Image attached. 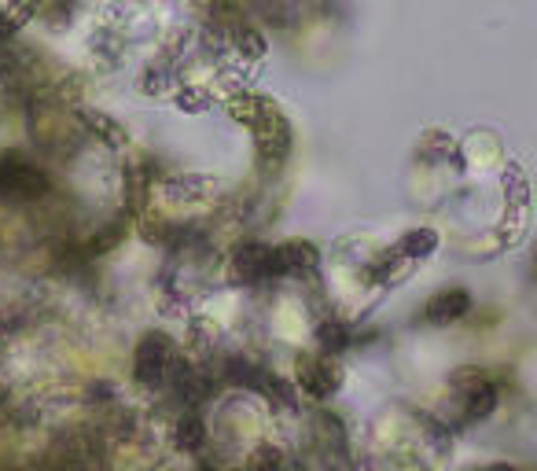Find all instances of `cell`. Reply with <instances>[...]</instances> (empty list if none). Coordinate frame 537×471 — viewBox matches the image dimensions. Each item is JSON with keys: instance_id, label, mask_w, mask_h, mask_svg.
Returning <instances> with one entry per match:
<instances>
[{"instance_id": "cell-1", "label": "cell", "mask_w": 537, "mask_h": 471, "mask_svg": "<svg viewBox=\"0 0 537 471\" xmlns=\"http://www.w3.org/2000/svg\"><path fill=\"white\" fill-rule=\"evenodd\" d=\"M45 192V173L30 170L23 162H4L0 166V196L34 199Z\"/></svg>"}, {"instance_id": "cell-3", "label": "cell", "mask_w": 537, "mask_h": 471, "mask_svg": "<svg viewBox=\"0 0 537 471\" xmlns=\"http://www.w3.org/2000/svg\"><path fill=\"white\" fill-rule=\"evenodd\" d=\"M471 306L468 299V291H442V295H435V302L427 306V317L438 324H446V321H457V317H464Z\"/></svg>"}, {"instance_id": "cell-2", "label": "cell", "mask_w": 537, "mask_h": 471, "mask_svg": "<svg viewBox=\"0 0 537 471\" xmlns=\"http://www.w3.org/2000/svg\"><path fill=\"white\" fill-rule=\"evenodd\" d=\"M166 343H162L159 335H148L144 343H140V354H137V376L144 383H155L162 376V365H166Z\"/></svg>"}, {"instance_id": "cell-6", "label": "cell", "mask_w": 537, "mask_h": 471, "mask_svg": "<svg viewBox=\"0 0 537 471\" xmlns=\"http://www.w3.org/2000/svg\"><path fill=\"white\" fill-rule=\"evenodd\" d=\"M199 438H203V427L195 424V420L181 424V442H184V446H199Z\"/></svg>"}, {"instance_id": "cell-7", "label": "cell", "mask_w": 537, "mask_h": 471, "mask_svg": "<svg viewBox=\"0 0 537 471\" xmlns=\"http://www.w3.org/2000/svg\"><path fill=\"white\" fill-rule=\"evenodd\" d=\"M486 471H512V468H504V464H497V468H486Z\"/></svg>"}, {"instance_id": "cell-4", "label": "cell", "mask_w": 537, "mask_h": 471, "mask_svg": "<svg viewBox=\"0 0 537 471\" xmlns=\"http://www.w3.org/2000/svg\"><path fill=\"white\" fill-rule=\"evenodd\" d=\"M493 405H497V391H493L490 383H482L479 391L471 394L468 413H471V416H479V420H482V416H490V409H493Z\"/></svg>"}, {"instance_id": "cell-5", "label": "cell", "mask_w": 537, "mask_h": 471, "mask_svg": "<svg viewBox=\"0 0 537 471\" xmlns=\"http://www.w3.org/2000/svg\"><path fill=\"white\" fill-rule=\"evenodd\" d=\"M306 380H313V383H306L313 394H328V387H335V383H332V368H328V365H309L306 368Z\"/></svg>"}]
</instances>
